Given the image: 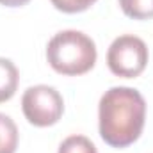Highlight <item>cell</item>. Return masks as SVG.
Masks as SVG:
<instances>
[{"label": "cell", "mask_w": 153, "mask_h": 153, "mask_svg": "<svg viewBox=\"0 0 153 153\" xmlns=\"http://www.w3.org/2000/svg\"><path fill=\"white\" fill-rule=\"evenodd\" d=\"M146 102L144 96L126 85L107 89L98 103V130L102 139L112 148L134 144L144 128Z\"/></svg>", "instance_id": "cell-1"}, {"label": "cell", "mask_w": 153, "mask_h": 153, "mask_svg": "<svg viewBox=\"0 0 153 153\" xmlns=\"http://www.w3.org/2000/svg\"><path fill=\"white\" fill-rule=\"evenodd\" d=\"M96 45L80 30H61L46 45V61L61 75H84L96 64Z\"/></svg>", "instance_id": "cell-2"}, {"label": "cell", "mask_w": 153, "mask_h": 153, "mask_svg": "<svg viewBox=\"0 0 153 153\" xmlns=\"http://www.w3.org/2000/svg\"><path fill=\"white\" fill-rule=\"evenodd\" d=\"M22 111L30 125L39 128L52 126L62 117L64 100L61 93L52 85H30L22 96Z\"/></svg>", "instance_id": "cell-3"}, {"label": "cell", "mask_w": 153, "mask_h": 153, "mask_svg": "<svg viewBox=\"0 0 153 153\" xmlns=\"http://www.w3.org/2000/svg\"><path fill=\"white\" fill-rule=\"evenodd\" d=\"M148 46L134 34H123L116 38L107 50V66L116 76L135 78L148 64Z\"/></svg>", "instance_id": "cell-4"}, {"label": "cell", "mask_w": 153, "mask_h": 153, "mask_svg": "<svg viewBox=\"0 0 153 153\" xmlns=\"http://www.w3.org/2000/svg\"><path fill=\"white\" fill-rule=\"evenodd\" d=\"M20 84V71L16 68V64L7 59V57H0V103L9 102Z\"/></svg>", "instance_id": "cell-5"}, {"label": "cell", "mask_w": 153, "mask_h": 153, "mask_svg": "<svg viewBox=\"0 0 153 153\" xmlns=\"http://www.w3.org/2000/svg\"><path fill=\"white\" fill-rule=\"evenodd\" d=\"M18 141L20 134L14 119L0 112V153H16Z\"/></svg>", "instance_id": "cell-6"}, {"label": "cell", "mask_w": 153, "mask_h": 153, "mask_svg": "<svg viewBox=\"0 0 153 153\" xmlns=\"http://www.w3.org/2000/svg\"><path fill=\"white\" fill-rule=\"evenodd\" d=\"M121 11L132 20H152L153 0H117Z\"/></svg>", "instance_id": "cell-7"}, {"label": "cell", "mask_w": 153, "mask_h": 153, "mask_svg": "<svg viewBox=\"0 0 153 153\" xmlns=\"http://www.w3.org/2000/svg\"><path fill=\"white\" fill-rule=\"evenodd\" d=\"M57 153H98L96 146L93 144V141L85 135H70L66 137Z\"/></svg>", "instance_id": "cell-8"}, {"label": "cell", "mask_w": 153, "mask_h": 153, "mask_svg": "<svg viewBox=\"0 0 153 153\" xmlns=\"http://www.w3.org/2000/svg\"><path fill=\"white\" fill-rule=\"evenodd\" d=\"M52 5L57 11L68 13V14H75V13H82L85 9H89L94 2L98 0H50Z\"/></svg>", "instance_id": "cell-9"}, {"label": "cell", "mask_w": 153, "mask_h": 153, "mask_svg": "<svg viewBox=\"0 0 153 153\" xmlns=\"http://www.w3.org/2000/svg\"><path fill=\"white\" fill-rule=\"evenodd\" d=\"M29 2L30 0H0V4L5 5V7H22V5H25Z\"/></svg>", "instance_id": "cell-10"}]
</instances>
